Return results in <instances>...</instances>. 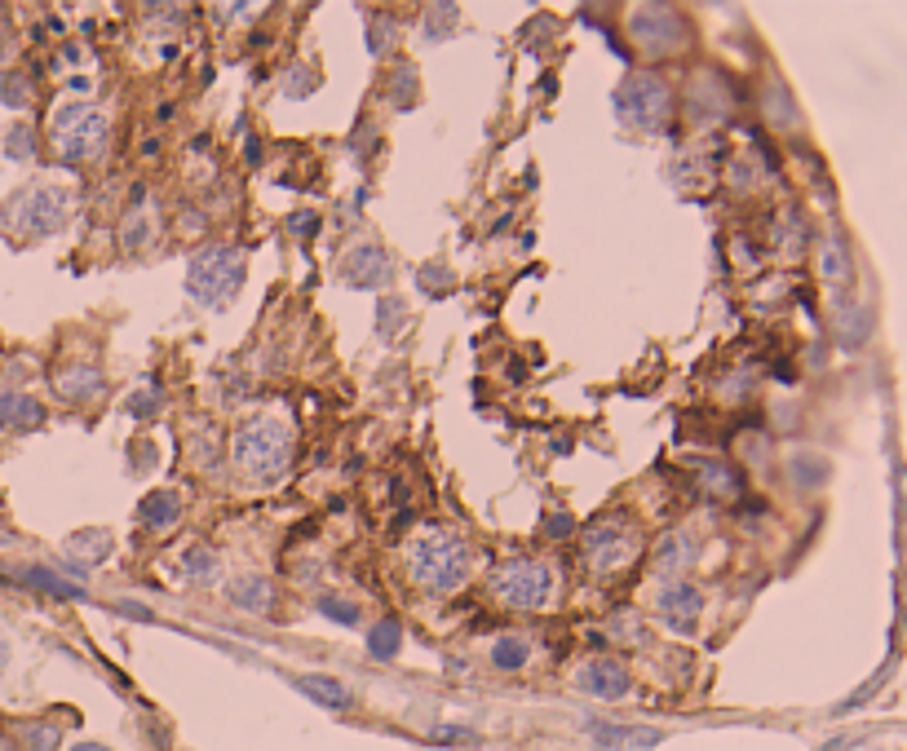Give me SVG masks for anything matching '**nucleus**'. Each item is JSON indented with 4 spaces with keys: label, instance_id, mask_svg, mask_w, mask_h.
<instances>
[{
    "label": "nucleus",
    "instance_id": "f257e3e1",
    "mask_svg": "<svg viewBox=\"0 0 907 751\" xmlns=\"http://www.w3.org/2000/svg\"><path fill=\"white\" fill-rule=\"evenodd\" d=\"M403 566L425 592H456L474 570V553L452 526L425 522L403 540Z\"/></svg>",
    "mask_w": 907,
    "mask_h": 751
},
{
    "label": "nucleus",
    "instance_id": "f03ea898",
    "mask_svg": "<svg viewBox=\"0 0 907 751\" xmlns=\"http://www.w3.org/2000/svg\"><path fill=\"white\" fill-rule=\"evenodd\" d=\"M230 456H235V465H239L244 478H252V482H274V478L288 469V460H292V429H288V421L274 416V412H261V416L244 421V425L235 429Z\"/></svg>",
    "mask_w": 907,
    "mask_h": 751
},
{
    "label": "nucleus",
    "instance_id": "7ed1b4c3",
    "mask_svg": "<svg viewBox=\"0 0 907 751\" xmlns=\"http://www.w3.org/2000/svg\"><path fill=\"white\" fill-rule=\"evenodd\" d=\"M50 142L58 151V160L67 164H89L107 151L111 142V120L98 111V107H85V102H72V107H58L54 120H50Z\"/></svg>",
    "mask_w": 907,
    "mask_h": 751
},
{
    "label": "nucleus",
    "instance_id": "20e7f679",
    "mask_svg": "<svg viewBox=\"0 0 907 751\" xmlns=\"http://www.w3.org/2000/svg\"><path fill=\"white\" fill-rule=\"evenodd\" d=\"M239 287H244V257H239V248H230V243H208V248H199V252L191 257V265H186V292H191L199 305L222 309Z\"/></svg>",
    "mask_w": 907,
    "mask_h": 751
},
{
    "label": "nucleus",
    "instance_id": "39448f33",
    "mask_svg": "<svg viewBox=\"0 0 907 751\" xmlns=\"http://www.w3.org/2000/svg\"><path fill=\"white\" fill-rule=\"evenodd\" d=\"M638 553H643V535L629 518H602L584 531V562L597 575L629 570L638 562Z\"/></svg>",
    "mask_w": 907,
    "mask_h": 751
},
{
    "label": "nucleus",
    "instance_id": "423d86ee",
    "mask_svg": "<svg viewBox=\"0 0 907 751\" xmlns=\"http://www.w3.org/2000/svg\"><path fill=\"white\" fill-rule=\"evenodd\" d=\"M492 592L509 610H540L553 597V575L536 557H509L492 570Z\"/></svg>",
    "mask_w": 907,
    "mask_h": 751
},
{
    "label": "nucleus",
    "instance_id": "0eeeda50",
    "mask_svg": "<svg viewBox=\"0 0 907 751\" xmlns=\"http://www.w3.org/2000/svg\"><path fill=\"white\" fill-rule=\"evenodd\" d=\"M616 116L643 133H660L669 120V85L660 76H629L616 94Z\"/></svg>",
    "mask_w": 907,
    "mask_h": 751
},
{
    "label": "nucleus",
    "instance_id": "6e6552de",
    "mask_svg": "<svg viewBox=\"0 0 907 751\" xmlns=\"http://www.w3.org/2000/svg\"><path fill=\"white\" fill-rule=\"evenodd\" d=\"M67 213H72V195H67L63 186H36L32 195H23L14 221H19V230L32 235V239H50V235L67 221Z\"/></svg>",
    "mask_w": 907,
    "mask_h": 751
},
{
    "label": "nucleus",
    "instance_id": "1a4fd4ad",
    "mask_svg": "<svg viewBox=\"0 0 907 751\" xmlns=\"http://www.w3.org/2000/svg\"><path fill=\"white\" fill-rule=\"evenodd\" d=\"M390 274H395L390 252L377 243H364V248L346 252V261H342V283H350V287H381V283H390Z\"/></svg>",
    "mask_w": 907,
    "mask_h": 751
},
{
    "label": "nucleus",
    "instance_id": "9d476101",
    "mask_svg": "<svg viewBox=\"0 0 907 751\" xmlns=\"http://www.w3.org/2000/svg\"><path fill=\"white\" fill-rule=\"evenodd\" d=\"M580 689L593 698H625L629 694V667L616 659H593L580 667Z\"/></svg>",
    "mask_w": 907,
    "mask_h": 751
},
{
    "label": "nucleus",
    "instance_id": "9b49d317",
    "mask_svg": "<svg viewBox=\"0 0 907 751\" xmlns=\"http://www.w3.org/2000/svg\"><path fill=\"white\" fill-rule=\"evenodd\" d=\"M700 610H704L700 588H691V584H669V588H660V614H665V623H669L673 632H691L695 619H700Z\"/></svg>",
    "mask_w": 907,
    "mask_h": 751
},
{
    "label": "nucleus",
    "instance_id": "f8f14e48",
    "mask_svg": "<svg viewBox=\"0 0 907 751\" xmlns=\"http://www.w3.org/2000/svg\"><path fill=\"white\" fill-rule=\"evenodd\" d=\"M45 425V407L28 394H0V429L10 434H28V429H41Z\"/></svg>",
    "mask_w": 907,
    "mask_h": 751
},
{
    "label": "nucleus",
    "instance_id": "ddd939ff",
    "mask_svg": "<svg viewBox=\"0 0 907 751\" xmlns=\"http://www.w3.org/2000/svg\"><path fill=\"white\" fill-rule=\"evenodd\" d=\"M589 733H593L597 747H620V751H643V747H656V742H660L656 729L634 733V729H625V725H602V720H593Z\"/></svg>",
    "mask_w": 907,
    "mask_h": 751
},
{
    "label": "nucleus",
    "instance_id": "4468645a",
    "mask_svg": "<svg viewBox=\"0 0 907 751\" xmlns=\"http://www.w3.org/2000/svg\"><path fill=\"white\" fill-rule=\"evenodd\" d=\"M58 394L67 399V403H89V399H98L102 394V375L94 371V367H67V371H58Z\"/></svg>",
    "mask_w": 907,
    "mask_h": 751
},
{
    "label": "nucleus",
    "instance_id": "2eb2a0df",
    "mask_svg": "<svg viewBox=\"0 0 907 751\" xmlns=\"http://www.w3.org/2000/svg\"><path fill=\"white\" fill-rule=\"evenodd\" d=\"M138 518H142L147 531H173L177 518H182V504H177V496H169V491H151V496L138 504Z\"/></svg>",
    "mask_w": 907,
    "mask_h": 751
},
{
    "label": "nucleus",
    "instance_id": "dca6fc26",
    "mask_svg": "<svg viewBox=\"0 0 907 751\" xmlns=\"http://www.w3.org/2000/svg\"><path fill=\"white\" fill-rule=\"evenodd\" d=\"M226 597L239 606V610H270L274 606V588H270V579H261V575H244V579H235L230 588H226Z\"/></svg>",
    "mask_w": 907,
    "mask_h": 751
},
{
    "label": "nucleus",
    "instance_id": "f3484780",
    "mask_svg": "<svg viewBox=\"0 0 907 751\" xmlns=\"http://www.w3.org/2000/svg\"><path fill=\"white\" fill-rule=\"evenodd\" d=\"M292 685L320 707H350V689L337 676H296Z\"/></svg>",
    "mask_w": 907,
    "mask_h": 751
},
{
    "label": "nucleus",
    "instance_id": "a211bd4d",
    "mask_svg": "<svg viewBox=\"0 0 907 751\" xmlns=\"http://www.w3.org/2000/svg\"><path fill=\"white\" fill-rule=\"evenodd\" d=\"M695 562V544L687 540V535H665L660 540V548H656V570L660 575H678V570H687Z\"/></svg>",
    "mask_w": 907,
    "mask_h": 751
},
{
    "label": "nucleus",
    "instance_id": "6ab92c4d",
    "mask_svg": "<svg viewBox=\"0 0 907 751\" xmlns=\"http://www.w3.org/2000/svg\"><path fill=\"white\" fill-rule=\"evenodd\" d=\"M19 579L32 584V588H41V592H50V597H72V601H85V597H89L80 584L63 579V575H54V570H45V566H28Z\"/></svg>",
    "mask_w": 907,
    "mask_h": 751
},
{
    "label": "nucleus",
    "instance_id": "aec40b11",
    "mask_svg": "<svg viewBox=\"0 0 907 751\" xmlns=\"http://www.w3.org/2000/svg\"><path fill=\"white\" fill-rule=\"evenodd\" d=\"M487 659H492V667H500V672H518V667H527L531 645H527L522 636H496Z\"/></svg>",
    "mask_w": 907,
    "mask_h": 751
},
{
    "label": "nucleus",
    "instance_id": "412c9836",
    "mask_svg": "<svg viewBox=\"0 0 907 751\" xmlns=\"http://www.w3.org/2000/svg\"><path fill=\"white\" fill-rule=\"evenodd\" d=\"M80 548H89V553H85V566H98V562H107V553H111V535H107V531H80V535L67 540V553H80Z\"/></svg>",
    "mask_w": 907,
    "mask_h": 751
},
{
    "label": "nucleus",
    "instance_id": "4be33fe9",
    "mask_svg": "<svg viewBox=\"0 0 907 751\" xmlns=\"http://www.w3.org/2000/svg\"><path fill=\"white\" fill-rule=\"evenodd\" d=\"M399 645H403V628H399L395 619H381V623L368 632V650H372L377 659H395Z\"/></svg>",
    "mask_w": 907,
    "mask_h": 751
},
{
    "label": "nucleus",
    "instance_id": "5701e85b",
    "mask_svg": "<svg viewBox=\"0 0 907 751\" xmlns=\"http://www.w3.org/2000/svg\"><path fill=\"white\" fill-rule=\"evenodd\" d=\"M182 570H186L191 584H213V579H217V553H208V548H191V553L182 557Z\"/></svg>",
    "mask_w": 907,
    "mask_h": 751
},
{
    "label": "nucleus",
    "instance_id": "b1692460",
    "mask_svg": "<svg viewBox=\"0 0 907 751\" xmlns=\"http://www.w3.org/2000/svg\"><path fill=\"white\" fill-rule=\"evenodd\" d=\"M125 239V248L129 252H138V248H147V239H151V226H147V217H142V199H138V213H129V221H125V230H120Z\"/></svg>",
    "mask_w": 907,
    "mask_h": 751
},
{
    "label": "nucleus",
    "instance_id": "393cba45",
    "mask_svg": "<svg viewBox=\"0 0 907 751\" xmlns=\"http://www.w3.org/2000/svg\"><path fill=\"white\" fill-rule=\"evenodd\" d=\"M320 614H328V619H337V623H346V628H355L359 623V606L355 601H342V597H320Z\"/></svg>",
    "mask_w": 907,
    "mask_h": 751
},
{
    "label": "nucleus",
    "instance_id": "a878e982",
    "mask_svg": "<svg viewBox=\"0 0 907 751\" xmlns=\"http://www.w3.org/2000/svg\"><path fill=\"white\" fill-rule=\"evenodd\" d=\"M155 407H160V390H138V394H129V403H125V412L138 416V421H151Z\"/></svg>",
    "mask_w": 907,
    "mask_h": 751
},
{
    "label": "nucleus",
    "instance_id": "bb28decb",
    "mask_svg": "<svg viewBox=\"0 0 907 751\" xmlns=\"http://www.w3.org/2000/svg\"><path fill=\"white\" fill-rule=\"evenodd\" d=\"M23 742H28V751H54L58 729L54 725H23Z\"/></svg>",
    "mask_w": 907,
    "mask_h": 751
},
{
    "label": "nucleus",
    "instance_id": "cd10ccee",
    "mask_svg": "<svg viewBox=\"0 0 907 751\" xmlns=\"http://www.w3.org/2000/svg\"><path fill=\"white\" fill-rule=\"evenodd\" d=\"M0 102H10V107H28V102H32V85H28L23 76L0 80Z\"/></svg>",
    "mask_w": 907,
    "mask_h": 751
},
{
    "label": "nucleus",
    "instance_id": "c85d7f7f",
    "mask_svg": "<svg viewBox=\"0 0 907 751\" xmlns=\"http://www.w3.org/2000/svg\"><path fill=\"white\" fill-rule=\"evenodd\" d=\"M6 151H10L14 160H32V155H36V138H32V129H14L10 142H6Z\"/></svg>",
    "mask_w": 907,
    "mask_h": 751
},
{
    "label": "nucleus",
    "instance_id": "c756f323",
    "mask_svg": "<svg viewBox=\"0 0 907 751\" xmlns=\"http://www.w3.org/2000/svg\"><path fill=\"white\" fill-rule=\"evenodd\" d=\"M292 230H296V239H315V230H320V217L315 213H292V221H288Z\"/></svg>",
    "mask_w": 907,
    "mask_h": 751
},
{
    "label": "nucleus",
    "instance_id": "7c9ffc66",
    "mask_svg": "<svg viewBox=\"0 0 907 751\" xmlns=\"http://www.w3.org/2000/svg\"><path fill=\"white\" fill-rule=\"evenodd\" d=\"M823 274H828V279H845V257L836 252V243H828V257H823Z\"/></svg>",
    "mask_w": 907,
    "mask_h": 751
},
{
    "label": "nucleus",
    "instance_id": "2f4dec72",
    "mask_svg": "<svg viewBox=\"0 0 907 751\" xmlns=\"http://www.w3.org/2000/svg\"><path fill=\"white\" fill-rule=\"evenodd\" d=\"M700 474L709 478L713 491H731V474H726V469H717V465H700Z\"/></svg>",
    "mask_w": 907,
    "mask_h": 751
},
{
    "label": "nucleus",
    "instance_id": "473e14b6",
    "mask_svg": "<svg viewBox=\"0 0 907 751\" xmlns=\"http://www.w3.org/2000/svg\"><path fill=\"white\" fill-rule=\"evenodd\" d=\"M434 738H443V742H474V733H469V729H461V725H443Z\"/></svg>",
    "mask_w": 907,
    "mask_h": 751
},
{
    "label": "nucleus",
    "instance_id": "72a5a7b5",
    "mask_svg": "<svg viewBox=\"0 0 907 751\" xmlns=\"http://www.w3.org/2000/svg\"><path fill=\"white\" fill-rule=\"evenodd\" d=\"M399 301H386V323H381V336H395V327H399Z\"/></svg>",
    "mask_w": 907,
    "mask_h": 751
},
{
    "label": "nucleus",
    "instance_id": "f704fd0d",
    "mask_svg": "<svg viewBox=\"0 0 907 751\" xmlns=\"http://www.w3.org/2000/svg\"><path fill=\"white\" fill-rule=\"evenodd\" d=\"M544 531H549V535H571V518H566V513H553V518L544 522Z\"/></svg>",
    "mask_w": 907,
    "mask_h": 751
},
{
    "label": "nucleus",
    "instance_id": "c9c22d12",
    "mask_svg": "<svg viewBox=\"0 0 907 751\" xmlns=\"http://www.w3.org/2000/svg\"><path fill=\"white\" fill-rule=\"evenodd\" d=\"M116 610H120V614H129V619H142V623H151V610H147V606H133V601H120Z\"/></svg>",
    "mask_w": 907,
    "mask_h": 751
},
{
    "label": "nucleus",
    "instance_id": "e433bc0d",
    "mask_svg": "<svg viewBox=\"0 0 907 751\" xmlns=\"http://www.w3.org/2000/svg\"><path fill=\"white\" fill-rule=\"evenodd\" d=\"M10 667V641H6V632H0V672Z\"/></svg>",
    "mask_w": 907,
    "mask_h": 751
},
{
    "label": "nucleus",
    "instance_id": "4c0bfd02",
    "mask_svg": "<svg viewBox=\"0 0 907 751\" xmlns=\"http://www.w3.org/2000/svg\"><path fill=\"white\" fill-rule=\"evenodd\" d=\"M72 751H107V747H102V742H76Z\"/></svg>",
    "mask_w": 907,
    "mask_h": 751
},
{
    "label": "nucleus",
    "instance_id": "58836bf2",
    "mask_svg": "<svg viewBox=\"0 0 907 751\" xmlns=\"http://www.w3.org/2000/svg\"><path fill=\"white\" fill-rule=\"evenodd\" d=\"M0 751H14V742H10L6 733H0Z\"/></svg>",
    "mask_w": 907,
    "mask_h": 751
}]
</instances>
